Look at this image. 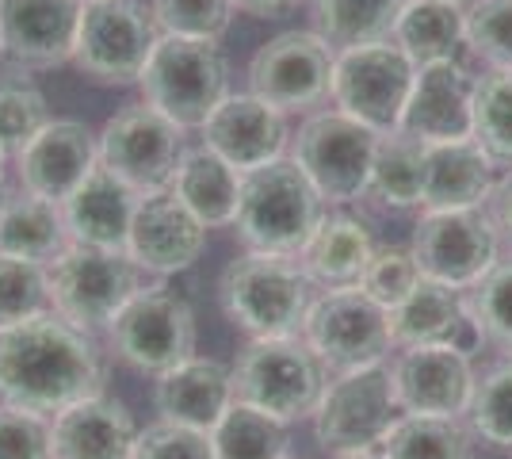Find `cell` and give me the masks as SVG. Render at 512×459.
<instances>
[{"label": "cell", "instance_id": "cell-52", "mask_svg": "<svg viewBox=\"0 0 512 459\" xmlns=\"http://www.w3.org/2000/svg\"><path fill=\"white\" fill-rule=\"evenodd\" d=\"M81 4H88V0H81Z\"/></svg>", "mask_w": 512, "mask_h": 459}, {"label": "cell", "instance_id": "cell-9", "mask_svg": "<svg viewBox=\"0 0 512 459\" xmlns=\"http://www.w3.org/2000/svg\"><path fill=\"white\" fill-rule=\"evenodd\" d=\"M417 62L394 39L341 46L333 58V108L360 119L375 134H394L413 92Z\"/></svg>", "mask_w": 512, "mask_h": 459}, {"label": "cell", "instance_id": "cell-26", "mask_svg": "<svg viewBox=\"0 0 512 459\" xmlns=\"http://www.w3.org/2000/svg\"><path fill=\"white\" fill-rule=\"evenodd\" d=\"M138 192L123 184L104 165L88 176L85 184L62 203L65 226L73 245H96V249H127L130 222L138 211Z\"/></svg>", "mask_w": 512, "mask_h": 459}, {"label": "cell", "instance_id": "cell-45", "mask_svg": "<svg viewBox=\"0 0 512 459\" xmlns=\"http://www.w3.org/2000/svg\"><path fill=\"white\" fill-rule=\"evenodd\" d=\"M486 211H490V219L497 222V234H501V241H509V249H512V169L501 176L497 184H493Z\"/></svg>", "mask_w": 512, "mask_h": 459}, {"label": "cell", "instance_id": "cell-15", "mask_svg": "<svg viewBox=\"0 0 512 459\" xmlns=\"http://www.w3.org/2000/svg\"><path fill=\"white\" fill-rule=\"evenodd\" d=\"M337 46L318 31H283L260 46L249 62V92L279 111H310L329 100Z\"/></svg>", "mask_w": 512, "mask_h": 459}, {"label": "cell", "instance_id": "cell-31", "mask_svg": "<svg viewBox=\"0 0 512 459\" xmlns=\"http://www.w3.org/2000/svg\"><path fill=\"white\" fill-rule=\"evenodd\" d=\"M421 176H425V142L402 131L383 134L371 165V180H367V199L383 203L390 211L421 207Z\"/></svg>", "mask_w": 512, "mask_h": 459}, {"label": "cell", "instance_id": "cell-32", "mask_svg": "<svg viewBox=\"0 0 512 459\" xmlns=\"http://www.w3.org/2000/svg\"><path fill=\"white\" fill-rule=\"evenodd\" d=\"M314 12V31L329 46H356L390 39L409 0H306Z\"/></svg>", "mask_w": 512, "mask_h": 459}, {"label": "cell", "instance_id": "cell-49", "mask_svg": "<svg viewBox=\"0 0 512 459\" xmlns=\"http://www.w3.org/2000/svg\"><path fill=\"white\" fill-rule=\"evenodd\" d=\"M4 161H8V150H4V142H0V180H4Z\"/></svg>", "mask_w": 512, "mask_h": 459}, {"label": "cell", "instance_id": "cell-22", "mask_svg": "<svg viewBox=\"0 0 512 459\" xmlns=\"http://www.w3.org/2000/svg\"><path fill=\"white\" fill-rule=\"evenodd\" d=\"M390 337H394V349L448 345V349L463 352L470 360L486 345V337H482V329H478L467 306V291L436 284L425 276L402 303L390 310Z\"/></svg>", "mask_w": 512, "mask_h": 459}, {"label": "cell", "instance_id": "cell-18", "mask_svg": "<svg viewBox=\"0 0 512 459\" xmlns=\"http://www.w3.org/2000/svg\"><path fill=\"white\" fill-rule=\"evenodd\" d=\"M203 146L230 161L237 173H253L260 165H272L291 153V127L287 111L272 108L253 92H230L211 119L199 127Z\"/></svg>", "mask_w": 512, "mask_h": 459}, {"label": "cell", "instance_id": "cell-7", "mask_svg": "<svg viewBox=\"0 0 512 459\" xmlns=\"http://www.w3.org/2000/svg\"><path fill=\"white\" fill-rule=\"evenodd\" d=\"M379 138L360 119L344 111H310L291 134V161L299 165L306 180L318 188L325 207H348L367 196V180L375 165Z\"/></svg>", "mask_w": 512, "mask_h": 459}, {"label": "cell", "instance_id": "cell-33", "mask_svg": "<svg viewBox=\"0 0 512 459\" xmlns=\"http://www.w3.org/2000/svg\"><path fill=\"white\" fill-rule=\"evenodd\" d=\"M214 459H291V433L279 417L234 402L211 429Z\"/></svg>", "mask_w": 512, "mask_h": 459}, {"label": "cell", "instance_id": "cell-43", "mask_svg": "<svg viewBox=\"0 0 512 459\" xmlns=\"http://www.w3.org/2000/svg\"><path fill=\"white\" fill-rule=\"evenodd\" d=\"M130 459H214V444L211 433L184 429L172 421H153L138 433Z\"/></svg>", "mask_w": 512, "mask_h": 459}, {"label": "cell", "instance_id": "cell-51", "mask_svg": "<svg viewBox=\"0 0 512 459\" xmlns=\"http://www.w3.org/2000/svg\"><path fill=\"white\" fill-rule=\"evenodd\" d=\"M291 459H306V456H291Z\"/></svg>", "mask_w": 512, "mask_h": 459}, {"label": "cell", "instance_id": "cell-47", "mask_svg": "<svg viewBox=\"0 0 512 459\" xmlns=\"http://www.w3.org/2000/svg\"><path fill=\"white\" fill-rule=\"evenodd\" d=\"M329 459H386L383 448H367V452H337V456Z\"/></svg>", "mask_w": 512, "mask_h": 459}, {"label": "cell", "instance_id": "cell-6", "mask_svg": "<svg viewBox=\"0 0 512 459\" xmlns=\"http://www.w3.org/2000/svg\"><path fill=\"white\" fill-rule=\"evenodd\" d=\"M146 287V272L130 261L127 249L69 245L50 264V306L69 326L96 337L107 333L115 314Z\"/></svg>", "mask_w": 512, "mask_h": 459}, {"label": "cell", "instance_id": "cell-38", "mask_svg": "<svg viewBox=\"0 0 512 459\" xmlns=\"http://www.w3.org/2000/svg\"><path fill=\"white\" fill-rule=\"evenodd\" d=\"M150 12L161 35L222 43L226 31L234 27L237 4L234 0H150Z\"/></svg>", "mask_w": 512, "mask_h": 459}, {"label": "cell", "instance_id": "cell-30", "mask_svg": "<svg viewBox=\"0 0 512 459\" xmlns=\"http://www.w3.org/2000/svg\"><path fill=\"white\" fill-rule=\"evenodd\" d=\"M390 39L406 50L417 66L459 58L467 46V8L451 0H409L394 23Z\"/></svg>", "mask_w": 512, "mask_h": 459}, {"label": "cell", "instance_id": "cell-2", "mask_svg": "<svg viewBox=\"0 0 512 459\" xmlns=\"http://www.w3.org/2000/svg\"><path fill=\"white\" fill-rule=\"evenodd\" d=\"M314 284L299 257L245 249L218 276V306L241 333L253 337H302Z\"/></svg>", "mask_w": 512, "mask_h": 459}, {"label": "cell", "instance_id": "cell-21", "mask_svg": "<svg viewBox=\"0 0 512 459\" xmlns=\"http://www.w3.org/2000/svg\"><path fill=\"white\" fill-rule=\"evenodd\" d=\"M474 85H478V77L463 66V58L417 66L413 92H409V104L402 111L398 131L425 142V146L470 138V127H474Z\"/></svg>", "mask_w": 512, "mask_h": 459}, {"label": "cell", "instance_id": "cell-11", "mask_svg": "<svg viewBox=\"0 0 512 459\" xmlns=\"http://www.w3.org/2000/svg\"><path fill=\"white\" fill-rule=\"evenodd\" d=\"M398 414L402 410L394 398L390 360H379V364H363V368L333 375L325 383L310 421H314V437L321 448L329 456H337V452L383 448Z\"/></svg>", "mask_w": 512, "mask_h": 459}, {"label": "cell", "instance_id": "cell-17", "mask_svg": "<svg viewBox=\"0 0 512 459\" xmlns=\"http://www.w3.org/2000/svg\"><path fill=\"white\" fill-rule=\"evenodd\" d=\"M100 169V142L85 119H50L20 153V188L50 203H65Z\"/></svg>", "mask_w": 512, "mask_h": 459}, {"label": "cell", "instance_id": "cell-42", "mask_svg": "<svg viewBox=\"0 0 512 459\" xmlns=\"http://www.w3.org/2000/svg\"><path fill=\"white\" fill-rule=\"evenodd\" d=\"M467 46L490 69H512V0H470Z\"/></svg>", "mask_w": 512, "mask_h": 459}, {"label": "cell", "instance_id": "cell-46", "mask_svg": "<svg viewBox=\"0 0 512 459\" xmlns=\"http://www.w3.org/2000/svg\"><path fill=\"white\" fill-rule=\"evenodd\" d=\"M234 4H237V12H245V16L268 20V16H283V12L299 8L302 0H234Z\"/></svg>", "mask_w": 512, "mask_h": 459}, {"label": "cell", "instance_id": "cell-28", "mask_svg": "<svg viewBox=\"0 0 512 459\" xmlns=\"http://www.w3.org/2000/svg\"><path fill=\"white\" fill-rule=\"evenodd\" d=\"M172 196L180 199L207 230L234 226L241 173L207 146H192V150H184L180 165H176Z\"/></svg>", "mask_w": 512, "mask_h": 459}, {"label": "cell", "instance_id": "cell-12", "mask_svg": "<svg viewBox=\"0 0 512 459\" xmlns=\"http://www.w3.org/2000/svg\"><path fill=\"white\" fill-rule=\"evenodd\" d=\"M302 341L314 349L329 372H352L363 364L390 360V310L367 299L360 287L318 291L302 322Z\"/></svg>", "mask_w": 512, "mask_h": 459}, {"label": "cell", "instance_id": "cell-1", "mask_svg": "<svg viewBox=\"0 0 512 459\" xmlns=\"http://www.w3.org/2000/svg\"><path fill=\"white\" fill-rule=\"evenodd\" d=\"M107 383L104 352L54 310L0 333V402L54 417L100 394Z\"/></svg>", "mask_w": 512, "mask_h": 459}, {"label": "cell", "instance_id": "cell-5", "mask_svg": "<svg viewBox=\"0 0 512 459\" xmlns=\"http://www.w3.org/2000/svg\"><path fill=\"white\" fill-rule=\"evenodd\" d=\"M329 368L302 337H253L234 360L237 402L279 417L283 425L314 417Z\"/></svg>", "mask_w": 512, "mask_h": 459}, {"label": "cell", "instance_id": "cell-39", "mask_svg": "<svg viewBox=\"0 0 512 459\" xmlns=\"http://www.w3.org/2000/svg\"><path fill=\"white\" fill-rule=\"evenodd\" d=\"M467 306L482 329V337H486V345H497L512 356V257L497 261L478 284L470 287Z\"/></svg>", "mask_w": 512, "mask_h": 459}, {"label": "cell", "instance_id": "cell-29", "mask_svg": "<svg viewBox=\"0 0 512 459\" xmlns=\"http://www.w3.org/2000/svg\"><path fill=\"white\" fill-rule=\"evenodd\" d=\"M73 245L62 203H50L31 192H12L0 211V253L20 261L54 264Z\"/></svg>", "mask_w": 512, "mask_h": 459}, {"label": "cell", "instance_id": "cell-48", "mask_svg": "<svg viewBox=\"0 0 512 459\" xmlns=\"http://www.w3.org/2000/svg\"><path fill=\"white\" fill-rule=\"evenodd\" d=\"M8 196H12V192H8V188H4V180H0V211H4V203H8Z\"/></svg>", "mask_w": 512, "mask_h": 459}, {"label": "cell", "instance_id": "cell-36", "mask_svg": "<svg viewBox=\"0 0 512 459\" xmlns=\"http://www.w3.org/2000/svg\"><path fill=\"white\" fill-rule=\"evenodd\" d=\"M50 310V264L0 253V333Z\"/></svg>", "mask_w": 512, "mask_h": 459}, {"label": "cell", "instance_id": "cell-35", "mask_svg": "<svg viewBox=\"0 0 512 459\" xmlns=\"http://www.w3.org/2000/svg\"><path fill=\"white\" fill-rule=\"evenodd\" d=\"M470 138L512 169V69H490L474 85V127Z\"/></svg>", "mask_w": 512, "mask_h": 459}, {"label": "cell", "instance_id": "cell-10", "mask_svg": "<svg viewBox=\"0 0 512 459\" xmlns=\"http://www.w3.org/2000/svg\"><path fill=\"white\" fill-rule=\"evenodd\" d=\"M161 27L142 0H88L81 4L73 66L96 85H138Z\"/></svg>", "mask_w": 512, "mask_h": 459}, {"label": "cell", "instance_id": "cell-14", "mask_svg": "<svg viewBox=\"0 0 512 459\" xmlns=\"http://www.w3.org/2000/svg\"><path fill=\"white\" fill-rule=\"evenodd\" d=\"M409 249L425 280L470 291L501 261V234L486 207L421 211Z\"/></svg>", "mask_w": 512, "mask_h": 459}, {"label": "cell", "instance_id": "cell-8", "mask_svg": "<svg viewBox=\"0 0 512 459\" xmlns=\"http://www.w3.org/2000/svg\"><path fill=\"white\" fill-rule=\"evenodd\" d=\"M104 337L107 349L127 368L157 379L176 364H184L188 356H195L199 326H195L192 303L169 280H157V284L142 287L115 314V322L107 326Z\"/></svg>", "mask_w": 512, "mask_h": 459}, {"label": "cell", "instance_id": "cell-19", "mask_svg": "<svg viewBox=\"0 0 512 459\" xmlns=\"http://www.w3.org/2000/svg\"><path fill=\"white\" fill-rule=\"evenodd\" d=\"M207 226L169 192H150L138 199V211L130 222L127 253L146 276L169 280L188 272L207 249Z\"/></svg>", "mask_w": 512, "mask_h": 459}, {"label": "cell", "instance_id": "cell-3", "mask_svg": "<svg viewBox=\"0 0 512 459\" xmlns=\"http://www.w3.org/2000/svg\"><path fill=\"white\" fill-rule=\"evenodd\" d=\"M325 199L291 157L241 173L234 230L245 249L299 257L302 245L325 219Z\"/></svg>", "mask_w": 512, "mask_h": 459}, {"label": "cell", "instance_id": "cell-40", "mask_svg": "<svg viewBox=\"0 0 512 459\" xmlns=\"http://www.w3.org/2000/svg\"><path fill=\"white\" fill-rule=\"evenodd\" d=\"M50 104L43 88L27 77H0V142L8 153H20L50 123Z\"/></svg>", "mask_w": 512, "mask_h": 459}, {"label": "cell", "instance_id": "cell-16", "mask_svg": "<svg viewBox=\"0 0 512 459\" xmlns=\"http://www.w3.org/2000/svg\"><path fill=\"white\" fill-rule=\"evenodd\" d=\"M390 379L402 414L467 417L478 375L470 356L448 345H409L390 356Z\"/></svg>", "mask_w": 512, "mask_h": 459}, {"label": "cell", "instance_id": "cell-13", "mask_svg": "<svg viewBox=\"0 0 512 459\" xmlns=\"http://www.w3.org/2000/svg\"><path fill=\"white\" fill-rule=\"evenodd\" d=\"M184 134L172 119H165L146 100L123 104L104 131L96 134L100 142V165L107 173H115L123 184H130L138 196L150 192H169L176 165L184 157Z\"/></svg>", "mask_w": 512, "mask_h": 459}, {"label": "cell", "instance_id": "cell-34", "mask_svg": "<svg viewBox=\"0 0 512 459\" xmlns=\"http://www.w3.org/2000/svg\"><path fill=\"white\" fill-rule=\"evenodd\" d=\"M474 433L463 417L398 414L383 440L386 459H470Z\"/></svg>", "mask_w": 512, "mask_h": 459}, {"label": "cell", "instance_id": "cell-37", "mask_svg": "<svg viewBox=\"0 0 512 459\" xmlns=\"http://www.w3.org/2000/svg\"><path fill=\"white\" fill-rule=\"evenodd\" d=\"M463 421L474 437H482L501 452H512V360L490 368L474 383Z\"/></svg>", "mask_w": 512, "mask_h": 459}, {"label": "cell", "instance_id": "cell-25", "mask_svg": "<svg viewBox=\"0 0 512 459\" xmlns=\"http://www.w3.org/2000/svg\"><path fill=\"white\" fill-rule=\"evenodd\" d=\"M493 157L474 138L432 142L425 146V176H421V211H459L486 207L497 184Z\"/></svg>", "mask_w": 512, "mask_h": 459}, {"label": "cell", "instance_id": "cell-20", "mask_svg": "<svg viewBox=\"0 0 512 459\" xmlns=\"http://www.w3.org/2000/svg\"><path fill=\"white\" fill-rule=\"evenodd\" d=\"M81 0H0V58L20 69L73 62Z\"/></svg>", "mask_w": 512, "mask_h": 459}, {"label": "cell", "instance_id": "cell-27", "mask_svg": "<svg viewBox=\"0 0 512 459\" xmlns=\"http://www.w3.org/2000/svg\"><path fill=\"white\" fill-rule=\"evenodd\" d=\"M375 234L367 219H356L348 211H325L318 230L302 245L299 264L310 276V284L318 291H333V287H356L363 268L375 257Z\"/></svg>", "mask_w": 512, "mask_h": 459}, {"label": "cell", "instance_id": "cell-24", "mask_svg": "<svg viewBox=\"0 0 512 459\" xmlns=\"http://www.w3.org/2000/svg\"><path fill=\"white\" fill-rule=\"evenodd\" d=\"M138 433L127 402L100 391L50 417V452L54 459H130Z\"/></svg>", "mask_w": 512, "mask_h": 459}, {"label": "cell", "instance_id": "cell-44", "mask_svg": "<svg viewBox=\"0 0 512 459\" xmlns=\"http://www.w3.org/2000/svg\"><path fill=\"white\" fill-rule=\"evenodd\" d=\"M0 459H54L50 417L0 402Z\"/></svg>", "mask_w": 512, "mask_h": 459}, {"label": "cell", "instance_id": "cell-41", "mask_svg": "<svg viewBox=\"0 0 512 459\" xmlns=\"http://www.w3.org/2000/svg\"><path fill=\"white\" fill-rule=\"evenodd\" d=\"M417 284H421V268L413 261V249L409 245H379L356 287L383 310H394Z\"/></svg>", "mask_w": 512, "mask_h": 459}, {"label": "cell", "instance_id": "cell-50", "mask_svg": "<svg viewBox=\"0 0 512 459\" xmlns=\"http://www.w3.org/2000/svg\"><path fill=\"white\" fill-rule=\"evenodd\" d=\"M451 4H463V8H467V4H470V0H451Z\"/></svg>", "mask_w": 512, "mask_h": 459}, {"label": "cell", "instance_id": "cell-4", "mask_svg": "<svg viewBox=\"0 0 512 459\" xmlns=\"http://www.w3.org/2000/svg\"><path fill=\"white\" fill-rule=\"evenodd\" d=\"M142 100L172 119L180 131H199L211 111L230 96L226 50L207 39L161 35L138 77Z\"/></svg>", "mask_w": 512, "mask_h": 459}, {"label": "cell", "instance_id": "cell-23", "mask_svg": "<svg viewBox=\"0 0 512 459\" xmlns=\"http://www.w3.org/2000/svg\"><path fill=\"white\" fill-rule=\"evenodd\" d=\"M237 402L234 364H222L214 356H188L184 364L157 375L153 383V410L157 421H172L184 429L211 433L222 414Z\"/></svg>", "mask_w": 512, "mask_h": 459}]
</instances>
